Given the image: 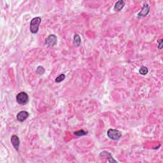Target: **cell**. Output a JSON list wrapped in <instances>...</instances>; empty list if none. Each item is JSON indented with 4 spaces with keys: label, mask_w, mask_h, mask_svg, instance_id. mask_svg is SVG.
Returning <instances> with one entry per match:
<instances>
[{
    "label": "cell",
    "mask_w": 163,
    "mask_h": 163,
    "mask_svg": "<svg viewBox=\"0 0 163 163\" xmlns=\"http://www.w3.org/2000/svg\"><path fill=\"white\" fill-rule=\"evenodd\" d=\"M42 19L40 17L33 18L30 23V31L33 34L37 33L39 29L40 24L41 23Z\"/></svg>",
    "instance_id": "cell-1"
},
{
    "label": "cell",
    "mask_w": 163,
    "mask_h": 163,
    "mask_svg": "<svg viewBox=\"0 0 163 163\" xmlns=\"http://www.w3.org/2000/svg\"><path fill=\"white\" fill-rule=\"evenodd\" d=\"M100 157H102V158H108L107 161L109 162H117V161L115 160L113 158V157L111 154V153H110L109 152L107 151H103L100 153Z\"/></svg>",
    "instance_id": "cell-6"
},
{
    "label": "cell",
    "mask_w": 163,
    "mask_h": 163,
    "mask_svg": "<svg viewBox=\"0 0 163 163\" xmlns=\"http://www.w3.org/2000/svg\"><path fill=\"white\" fill-rule=\"evenodd\" d=\"M149 72V70L146 66H143L140 68V69L139 70V73L140 74L142 75H147V73Z\"/></svg>",
    "instance_id": "cell-11"
},
{
    "label": "cell",
    "mask_w": 163,
    "mask_h": 163,
    "mask_svg": "<svg viewBox=\"0 0 163 163\" xmlns=\"http://www.w3.org/2000/svg\"><path fill=\"white\" fill-rule=\"evenodd\" d=\"M150 12V8L148 4L145 3L143 5V7L141 8V10L138 14V18H141V17H145L149 14Z\"/></svg>",
    "instance_id": "cell-5"
},
{
    "label": "cell",
    "mask_w": 163,
    "mask_h": 163,
    "mask_svg": "<svg viewBox=\"0 0 163 163\" xmlns=\"http://www.w3.org/2000/svg\"><path fill=\"white\" fill-rule=\"evenodd\" d=\"M66 78V76L64 74H61L60 75H59L57 76V77L56 78V80H55V81H56V82L57 83H59V82H63L64 79H65Z\"/></svg>",
    "instance_id": "cell-14"
},
{
    "label": "cell",
    "mask_w": 163,
    "mask_h": 163,
    "mask_svg": "<svg viewBox=\"0 0 163 163\" xmlns=\"http://www.w3.org/2000/svg\"><path fill=\"white\" fill-rule=\"evenodd\" d=\"M57 38L55 35H50L46 38L45 44L47 45L49 47H53L57 44Z\"/></svg>",
    "instance_id": "cell-4"
},
{
    "label": "cell",
    "mask_w": 163,
    "mask_h": 163,
    "mask_svg": "<svg viewBox=\"0 0 163 163\" xmlns=\"http://www.w3.org/2000/svg\"><path fill=\"white\" fill-rule=\"evenodd\" d=\"M107 136L112 140H119L122 136L121 132L115 129H110L107 131Z\"/></svg>",
    "instance_id": "cell-2"
},
{
    "label": "cell",
    "mask_w": 163,
    "mask_h": 163,
    "mask_svg": "<svg viewBox=\"0 0 163 163\" xmlns=\"http://www.w3.org/2000/svg\"><path fill=\"white\" fill-rule=\"evenodd\" d=\"M11 143L12 145L14 147V149L16 150H19V145H20V140L19 137L17 135H13L11 137Z\"/></svg>",
    "instance_id": "cell-7"
},
{
    "label": "cell",
    "mask_w": 163,
    "mask_h": 163,
    "mask_svg": "<svg viewBox=\"0 0 163 163\" xmlns=\"http://www.w3.org/2000/svg\"><path fill=\"white\" fill-rule=\"evenodd\" d=\"M158 43L159 44V45H158V48L159 49H161L162 48V39H161V40H159L158 41Z\"/></svg>",
    "instance_id": "cell-15"
},
{
    "label": "cell",
    "mask_w": 163,
    "mask_h": 163,
    "mask_svg": "<svg viewBox=\"0 0 163 163\" xmlns=\"http://www.w3.org/2000/svg\"><path fill=\"white\" fill-rule=\"evenodd\" d=\"M124 6H125V1H122V0H120V1H118L115 3L113 10L115 11H118V12L121 11L122 9L124 7Z\"/></svg>",
    "instance_id": "cell-9"
},
{
    "label": "cell",
    "mask_w": 163,
    "mask_h": 163,
    "mask_svg": "<svg viewBox=\"0 0 163 163\" xmlns=\"http://www.w3.org/2000/svg\"><path fill=\"white\" fill-rule=\"evenodd\" d=\"M87 134V132H86L83 130L74 132V134L77 136H85V135H86Z\"/></svg>",
    "instance_id": "cell-12"
},
{
    "label": "cell",
    "mask_w": 163,
    "mask_h": 163,
    "mask_svg": "<svg viewBox=\"0 0 163 163\" xmlns=\"http://www.w3.org/2000/svg\"><path fill=\"white\" fill-rule=\"evenodd\" d=\"M29 115V113L26 111H20L17 113V119L18 121L20 122H24L25 120H26Z\"/></svg>",
    "instance_id": "cell-8"
},
{
    "label": "cell",
    "mask_w": 163,
    "mask_h": 163,
    "mask_svg": "<svg viewBox=\"0 0 163 163\" xmlns=\"http://www.w3.org/2000/svg\"><path fill=\"white\" fill-rule=\"evenodd\" d=\"M36 73H38V74L40 75H42L45 73L44 68L42 66H39L37 68V69H36Z\"/></svg>",
    "instance_id": "cell-13"
},
{
    "label": "cell",
    "mask_w": 163,
    "mask_h": 163,
    "mask_svg": "<svg viewBox=\"0 0 163 163\" xmlns=\"http://www.w3.org/2000/svg\"><path fill=\"white\" fill-rule=\"evenodd\" d=\"M17 102L20 104H26L29 101L28 95L25 92H20L16 96Z\"/></svg>",
    "instance_id": "cell-3"
},
{
    "label": "cell",
    "mask_w": 163,
    "mask_h": 163,
    "mask_svg": "<svg viewBox=\"0 0 163 163\" xmlns=\"http://www.w3.org/2000/svg\"><path fill=\"white\" fill-rule=\"evenodd\" d=\"M73 45H74L75 47H79L81 44V38L80 37L79 35L78 34H75L74 36V38H73Z\"/></svg>",
    "instance_id": "cell-10"
}]
</instances>
